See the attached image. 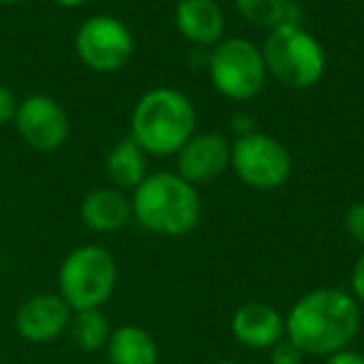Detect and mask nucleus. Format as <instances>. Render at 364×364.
<instances>
[{
	"label": "nucleus",
	"instance_id": "obj_1",
	"mask_svg": "<svg viewBox=\"0 0 364 364\" xmlns=\"http://www.w3.org/2000/svg\"><path fill=\"white\" fill-rule=\"evenodd\" d=\"M362 327V307L349 289L317 287L304 292L284 317V334L304 357H329L352 347Z\"/></svg>",
	"mask_w": 364,
	"mask_h": 364
},
{
	"label": "nucleus",
	"instance_id": "obj_2",
	"mask_svg": "<svg viewBox=\"0 0 364 364\" xmlns=\"http://www.w3.org/2000/svg\"><path fill=\"white\" fill-rule=\"evenodd\" d=\"M132 220L160 237H185L203 218V200L195 185L177 172H150L130 193Z\"/></svg>",
	"mask_w": 364,
	"mask_h": 364
},
{
	"label": "nucleus",
	"instance_id": "obj_3",
	"mask_svg": "<svg viewBox=\"0 0 364 364\" xmlns=\"http://www.w3.org/2000/svg\"><path fill=\"white\" fill-rule=\"evenodd\" d=\"M198 132V112L177 87H152L137 97L130 115V137L150 157L177 155Z\"/></svg>",
	"mask_w": 364,
	"mask_h": 364
},
{
	"label": "nucleus",
	"instance_id": "obj_4",
	"mask_svg": "<svg viewBox=\"0 0 364 364\" xmlns=\"http://www.w3.org/2000/svg\"><path fill=\"white\" fill-rule=\"evenodd\" d=\"M267 75L292 90L314 87L327 73V50L302 23H284L267 33L262 46Z\"/></svg>",
	"mask_w": 364,
	"mask_h": 364
},
{
	"label": "nucleus",
	"instance_id": "obj_5",
	"mask_svg": "<svg viewBox=\"0 0 364 364\" xmlns=\"http://www.w3.org/2000/svg\"><path fill=\"white\" fill-rule=\"evenodd\" d=\"M117 287V262L102 245L70 250L58 269V294L77 309H102Z\"/></svg>",
	"mask_w": 364,
	"mask_h": 364
},
{
	"label": "nucleus",
	"instance_id": "obj_6",
	"mask_svg": "<svg viewBox=\"0 0 364 364\" xmlns=\"http://www.w3.org/2000/svg\"><path fill=\"white\" fill-rule=\"evenodd\" d=\"M205 68L215 90L235 102L257 97L269 77L262 48L247 38H223L210 48Z\"/></svg>",
	"mask_w": 364,
	"mask_h": 364
},
{
	"label": "nucleus",
	"instance_id": "obj_7",
	"mask_svg": "<svg viewBox=\"0 0 364 364\" xmlns=\"http://www.w3.org/2000/svg\"><path fill=\"white\" fill-rule=\"evenodd\" d=\"M230 170L252 190H279L292 175V155L279 137L252 130L232 140Z\"/></svg>",
	"mask_w": 364,
	"mask_h": 364
},
{
	"label": "nucleus",
	"instance_id": "obj_8",
	"mask_svg": "<svg viewBox=\"0 0 364 364\" xmlns=\"http://www.w3.org/2000/svg\"><path fill=\"white\" fill-rule=\"evenodd\" d=\"M77 60L92 73H117L132 60L135 38L115 16L97 13L80 23L75 33Z\"/></svg>",
	"mask_w": 364,
	"mask_h": 364
},
{
	"label": "nucleus",
	"instance_id": "obj_9",
	"mask_svg": "<svg viewBox=\"0 0 364 364\" xmlns=\"http://www.w3.org/2000/svg\"><path fill=\"white\" fill-rule=\"evenodd\" d=\"M16 132L28 147L36 152H53L65 145L70 135V117L55 97L46 92H33L18 102L13 117Z\"/></svg>",
	"mask_w": 364,
	"mask_h": 364
},
{
	"label": "nucleus",
	"instance_id": "obj_10",
	"mask_svg": "<svg viewBox=\"0 0 364 364\" xmlns=\"http://www.w3.org/2000/svg\"><path fill=\"white\" fill-rule=\"evenodd\" d=\"M230 150H232V142L223 132H195L177 150L175 172L195 188L210 185L230 170Z\"/></svg>",
	"mask_w": 364,
	"mask_h": 364
},
{
	"label": "nucleus",
	"instance_id": "obj_11",
	"mask_svg": "<svg viewBox=\"0 0 364 364\" xmlns=\"http://www.w3.org/2000/svg\"><path fill=\"white\" fill-rule=\"evenodd\" d=\"M73 309L58 292H41L28 297L16 312V329L26 342L48 344L63 337L70 327Z\"/></svg>",
	"mask_w": 364,
	"mask_h": 364
},
{
	"label": "nucleus",
	"instance_id": "obj_12",
	"mask_svg": "<svg viewBox=\"0 0 364 364\" xmlns=\"http://www.w3.org/2000/svg\"><path fill=\"white\" fill-rule=\"evenodd\" d=\"M230 329L242 347L269 352L284 337V314L267 302H247L235 309Z\"/></svg>",
	"mask_w": 364,
	"mask_h": 364
},
{
	"label": "nucleus",
	"instance_id": "obj_13",
	"mask_svg": "<svg viewBox=\"0 0 364 364\" xmlns=\"http://www.w3.org/2000/svg\"><path fill=\"white\" fill-rule=\"evenodd\" d=\"M225 11L218 0H177L175 28L190 46L210 50L225 38Z\"/></svg>",
	"mask_w": 364,
	"mask_h": 364
},
{
	"label": "nucleus",
	"instance_id": "obj_14",
	"mask_svg": "<svg viewBox=\"0 0 364 364\" xmlns=\"http://www.w3.org/2000/svg\"><path fill=\"white\" fill-rule=\"evenodd\" d=\"M80 223L97 235L122 230L127 223H132L130 193H122L112 185L90 190L80 203Z\"/></svg>",
	"mask_w": 364,
	"mask_h": 364
},
{
	"label": "nucleus",
	"instance_id": "obj_15",
	"mask_svg": "<svg viewBox=\"0 0 364 364\" xmlns=\"http://www.w3.org/2000/svg\"><path fill=\"white\" fill-rule=\"evenodd\" d=\"M147 157L150 155L130 135L115 142L105 157V175L112 188L122 190V193H132L150 175L147 172Z\"/></svg>",
	"mask_w": 364,
	"mask_h": 364
},
{
	"label": "nucleus",
	"instance_id": "obj_16",
	"mask_svg": "<svg viewBox=\"0 0 364 364\" xmlns=\"http://www.w3.org/2000/svg\"><path fill=\"white\" fill-rule=\"evenodd\" d=\"M110 364H160V349L152 334L137 324H122L110 332L105 344Z\"/></svg>",
	"mask_w": 364,
	"mask_h": 364
},
{
	"label": "nucleus",
	"instance_id": "obj_17",
	"mask_svg": "<svg viewBox=\"0 0 364 364\" xmlns=\"http://www.w3.org/2000/svg\"><path fill=\"white\" fill-rule=\"evenodd\" d=\"M232 3L237 16L255 28L272 31L284 23H302L299 8L292 0H232Z\"/></svg>",
	"mask_w": 364,
	"mask_h": 364
},
{
	"label": "nucleus",
	"instance_id": "obj_18",
	"mask_svg": "<svg viewBox=\"0 0 364 364\" xmlns=\"http://www.w3.org/2000/svg\"><path fill=\"white\" fill-rule=\"evenodd\" d=\"M110 332V319L105 317L102 309H77V312H73L70 327H68L73 344L80 352H100V349H105Z\"/></svg>",
	"mask_w": 364,
	"mask_h": 364
},
{
	"label": "nucleus",
	"instance_id": "obj_19",
	"mask_svg": "<svg viewBox=\"0 0 364 364\" xmlns=\"http://www.w3.org/2000/svg\"><path fill=\"white\" fill-rule=\"evenodd\" d=\"M269 362L272 364H302L304 352L287 337V334H284V337L269 349Z\"/></svg>",
	"mask_w": 364,
	"mask_h": 364
},
{
	"label": "nucleus",
	"instance_id": "obj_20",
	"mask_svg": "<svg viewBox=\"0 0 364 364\" xmlns=\"http://www.w3.org/2000/svg\"><path fill=\"white\" fill-rule=\"evenodd\" d=\"M344 230L354 242L364 247V200L352 203L344 210Z\"/></svg>",
	"mask_w": 364,
	"mask_h": 364
},
{
	"label": "nucleus",
	"instance_id": "obj_21",
	"mask_svg": "<svg viewBox=\"0 0 364 364\" xmlns=\"http://www.w3.org/2000/svg\"><path fill=\"white\" fill-rule=\"evenodd\" d=\"M18 102L21 100L16 97V92L0 82V125L13 122V117H16V112H18Z\"/></svg>",
	"mask_w": 364,
	"mask_h": 364
},
{
	"label": "nucleus",
	"instance_id": "obj_22",
	"mask_svg": "<svg viewBox=\"0 0 364 364\" xmlns=\"http://www.w3.org/2000/svg\"><path fill=\"white\" fill-rule=\"evenodd\" d=\"M349 292L359 302V307H364V247L359 252L357 262L352 267V277H349Z\"/></svg>",
	"mask_w": 364,
	"mask_h": 364
},
{
	"label": "nucleus",
	"instance_id": "obj_23",
	"mask_svg": "<svg viewBox=\"0 0 364 364\" xmlns=\"http://www.w3.org/2000/svg\"><path fill=\"white\" fill-rule=\"evenodd\" d=\"M324 364H364V354L347 347V349H342V352H334V354H329V357H324Z\"/></svg>",
	"mask_w": 364,
	"mask_h": 364
},
{
	"label": "nucleus",
	"instance_id": "obj_24",
	"mask_svg": "<svg viewBox=\"0 0 364 364\" xmlns=\"http://www.w3.org/2000/svg\"><path fill=\"white\" fill-rule=\"evenodd\" d=\"M257 130V127L252 125V120H250V115H235V122H232V132L235 137L240 135H247V132Z\"/></svg>",
	"mask_w": 364,
	"mask_h": 364
},
{
	"label": "nucleus",
	"instance_id": "obj_25",
	"mask_svg": "<svg viewBox=\"0 0 364 364\" xmlns=\"http://www.w3.org/2000/svg\"><path fill=\"white\" fill-rule=\"evenodd\" d=\"M53 3H55V6H60V8H82V6H87V3H90V0H53Z\"/></svg>",
	"mask_w": 364,
	"mask_h": 364
},
{
	"label": "nucleus",
	"instance_id": "obj_26",
	"mask_svg": "<svg viewBox=\"0 0 364 364\" xmlns=\"http://www.w3.org/2000/svg\"><path fill=\"white\" fill-rule=\"evenodd\" d=\"M21 3H28V0H0V6H21Z\"/></svg>",
	"mask_w": 364,
	"mask_h": 364
},
{
	"label": "nucleus",
	"instance_id": "obj_27",
	"mask_svg": "<svg viewBox=\"0 0 364 364\" xmlns=\"http://www.w3.org/2000/svg\"><path fill=\"white\" fill-rule=\"evenodd\" d=\"M215 364H240V362H235V359H220V362H215Z\"/></svg>",
	"mask_w": 364,
	"mask_h": 364
},
{
	"label": "nucleus",
	"instance_id": "obj_28",
	"mask_svg": "<svg viewBox=\"0 0 364 364\" xmlns=\"http://www.w3.org/2000/svg\"><path fill=\"white\" fill-rule=\"evenodd\" d=\"M0 364H3V362H0Z\"/></svg>",
	"mask_w": 364,
	"mask_h": 364
}]
</instances>
